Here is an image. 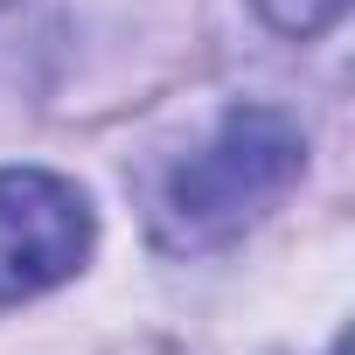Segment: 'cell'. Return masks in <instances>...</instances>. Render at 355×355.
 <instances>
[{"label": "cell", "instance_id": "obj_1", "mask_svg": "<svg viewBox=\"0 0 355 355\" xmlns=\"http://www.w3.org/2000/svg\"><path fill=\"white\" fill-rule=\"evenodd\" d=\"M300 174H306V132L272 105H237L189 160H174L160 174L153 209H146L153 244L216 251V244L244 237L251 223H265Z\"/></svg>", "mask_w": 355, "mask_h": 355}, {"label": "cell", "instance_id": "obj_2", "mask_svg": "<svg viewBox=\"0 0 355 355\" xmlns=\"http://www.w3.org/2000/svg\"><path fill=\"white\" fill-rule=\"evenodd\" d=\"M98 216L77 182L49 167H0V306L84 272Z\"/></svg>", "mask_w": 355, "mask_h": 355}, {"label": "cell", "instance_id": "obj_3", "mask_svg": "<svg viewBox=\"0 0 355 355\" xmlns=\"http://www.w3.org/2000/svg\"><path fill=\"white\" fill-rule=\"evenodd\" d=\"M251 8L279 28V35H320L348 15V0H251Z\"/></svg>", "mask_w": 355, "mask_h": 355}]
</instances>
